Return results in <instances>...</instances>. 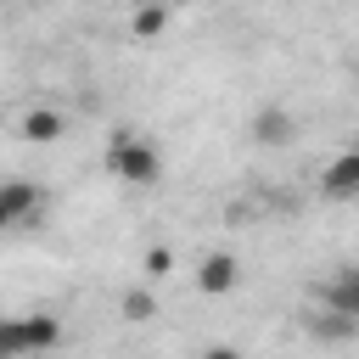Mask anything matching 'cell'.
<instances>
[{"mask_svg": "<svg viewBox=\"0 0 359 359\" xmlns=\"http://www.w3.org/2000/svg\"><path fill=\"white\" fill-rule=\"evenodd\" d=\"M320 191H325V196H359V151L331 157L325 174H320Z\"/></svg>", "mask_w": 359, "mask_h": 359, "instance_id": "obj_7", "label": "cell"}, {"mask_svg": "<svg viewBox=\"0 0 359 359\" xmlns=\"http://www.w3.org/2000/svg\"><path fill=\"white\" fill-rule=\"evenodd\" d=\"M325 309H337V314L359 320V264H342V269L325 280Z\"/></svg>", "mask_w": 359, "mask_h": 359, "instance_id": "obj_6", "label": "cell"}, {"mask_svg": "<svg viewBox=\"0 0 359 359\" xmlns=\"http://www.w3.org/2000/svg\"><path fill=\"white\" fill-rule=\"evenodd\" d=\"M140 269H146L151 280H163V275H174V252H168V247H151V252L140 258Z\"/></svg>", "mask_w": 359, "mask_h": 359, "instance_id": "obj_12", "label": "cell"}, {"mask_svg": "<svg viewBox=\"0 0 359 359\" xmlns=\"http://www.w3.org/2000/svg\"><path fill=\"white\" fill-rule=\"evenodd\" d=\"M62 342V320L56 314H11L0 325V353L6 359H28V353H45Z\"/></svg>", "mask_w": 359, "mask_h": 359, "instance_id": "obj_2", "label": "cell"}, {"mask_svg": "<svg viewBox=\"0 0 359 359\" xmlns=\"http://www.w3.org/2000/svg\"><path fill=\"white\" fill-rule=\"evenodd\" d=\"M236 280H241V264H236L230 252H208V258L196 264V292H208V297L236 292Z\"/></svg>", "mask_w": 359, "mask_h": 359, "instance_id": "obj_4", "label": "cell"}, {"mask_svg": "<svg viewBox=\"0 0 359 359\" xmlns=\"http://www.w3.org/2000/svg\"><path fill=\"white\" fill-rule=\"evenodd\" d=\"M303 331H309L314 342H348V337H359V320H348V314H337V309H320V314L303 320Z\"/></svg>", "mask_w": 359, "mask_h": 359, "instance_id": "obj_9", "label": "cell"}, {"mask_svg": "<svg viewBox=\"0 0 359 359\" xmlns=\"http://www.w3.org/2000/svg\"><path fill=\"white\" fill-rule=\"evenodd\" d=\"M168 22H174V11H168V6H135V17H129V34H135V39H157Z\"/></svg>", "mask_w": 359, "mask_h": 359, "instance_id": "obj_10", "label": "cell"}, {"mask_svg": "<svg viewBox=\"0 0 359 359\" xmlns=\"http://www.w3.org/2000/svg\"><path fill=\"white\" fill-rule=\"evenodd\" d=\"M118 309H123V320H135V325H140V320H151V314H157V297H151L146 286H129Z\"/></svg>", "mask_w": 359, "mask_h": 359, "instance_id": "obj_11", "label": "cell"}, {"mask_svg": "<svg viewBox=\"0 0 359 359\" xmlns=\"http://www.w3.org/2000/svg\"><path fill=\"white\" fill-rule=\"evenodd\" d=\"M107 174L123 180V185H157L163 180V157H157V146L146 135L112 129V140H107Z\"/></svg>", "mask_w": 359, "mask_h": 359, "instance_id": "obj_1", "label": "cell"}, {"mask_svg": "<svg viewBox=\"0 0 359 359\" xmlns=\"http://www.w3.org/2000/svg\"><path fill=\"white\" fill-rule=\"evenodd\" d=\"M62 129H67V118H62L56 107H28V112H22V140H34V146L62 140Z\"/></svg>", "mask_w": 359, "mask_h": 359, "instance_id": "obj_8", "label": "cell"}, {"mask_svg": "<svg viewBox=\"0 0 359 359\" xmlns=\"http://www.w3.org/2000/svg\"><path fill=\"white\" fill-rule=\"evenodd\" d=\"M202 359H241V348H230V342H213V348H202Z\"/></svg>", "mask_w": 359, "mask_h": 359, "instance_id": "obj_13", "label": "cell"}, {"mask_svg": "<svg viewBox=\"0 0 359 359\" xmlns=\"http://www.w3.org/2000/svg\"><path fill=\"white\" fill-rule=\"evenodd\" d=\"M292 135H297V123H292L286 107H258L252 112V140L258 146H292Z\"/></svg>", "mask_w": 359, "mask_h": 359, "instance_id": "obj_5", "label": "cell"}, {"mask_svg": "<svg viewBox=\"0 0 359 359\" xmlns=\"http://www.w3.org/2000/svg\"><path fill=\"white\" fill-rule=\"evenodd\" d=\"M45 202H50V196H45L34 180H6V185H0V224H6V230H22L34 213H45Z\"/></svg>", "mask_w": 359, "mask_h": 359, "instance_id": "obj_3", "label": "cell"}]
</instances>
